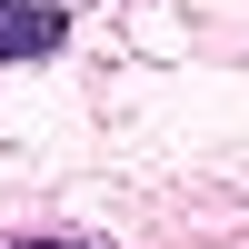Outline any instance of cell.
I'll list each match as a JSON object with an SVG mask.
<instances>
[{
  "mask_svg": "<svg viewBox=\"0 0 249 249\" xmlns=\"http://www.w3.org/2000/svg\"><path fill=\"white\" fill-rule=\"evenodd\" d=\"M60 40H70V10H50V0H0V70H10V60H50Z\"/></svg>",
  "mask_w": 249,
  "mask_h": 249,
  "instance_id": "1",
  "label": "cell"
}]
</instances>
